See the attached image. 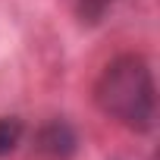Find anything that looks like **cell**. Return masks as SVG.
<instances>
[{"label":"cell","mask_w":160,"mask_h":160,"mask_svg":"<svg viewBox=\"0 0 160 160\" xmlns=\"http://www.w3.org/2000/svg\"><path fill=\"white\" fill-rule=\"evenodd\" d=\"M94 104L104 116L116 119L119 126L132 132H148L154 126L157 107L154 72L148 60L138 53H122L110 60L94 82Z\"/></svg>","instance_id":"obj_1"},{"label":"cell","mask_w":160,"mask_h":160,"mask_svg":"<svg viewBox=\"0 0 160 160\" xmlns=\"http://www.w3.org/2000/svg\"><path fill=\"white\" fill-rule=\"evenodd\" d=\"M22 119H16V116H0V157H7V154H13L16 148H19V141H22Z\"/></svg>","instance_id":"obj_3"},{"label":"cell","mask_w":160,"mask_h":160,"mask_svg":"<svg viewBox=\"0 0 160 160\" xmlns=\"http://www.w3.org/2000/svg\"><path fill=\"white\" fill-rule=\"evenodd\" d=\"M35 144L47 160H69L75 154V148H78V135L66 119H50L38 129Z\"/></svg>","instance_id":"obj_2"},{"label":"cell","mask_w":160,"mask_h":160,"mask_svg":"<svg viewBox=\"0 0 160 160\" xmlns=\"http://www.w3.org/2000/svg\"><path fill=\"white\" fill-rule=\"evenodd\" d=\"M113 3H116V0H78L75 13H78V19H82V22L94 25V22H101V19L107 16V10H110Z\"/></svg>","instance_id":"obj_4"}]
</instances>
